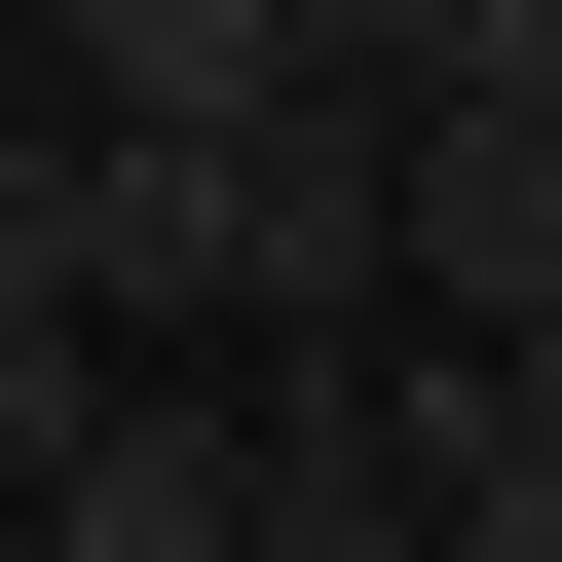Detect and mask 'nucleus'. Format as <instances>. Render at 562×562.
Segmentation results:
<instances>
[{
  "instance_id": "nucleus-1",
  "label": "nucleus",
  "mask_w": 562,
  "mask_h": 562,
  "mask_svg": "<svg viewBox=\"0 0 562 562\" xmlns=\"http://www.w3.org/2000/svg\"><path fill=\"white\" fill-rule=\"evenodd\" d=\"M450 487H487L450 338H375V375H262V562H450Z\"/></svg>"
},
{
  "instance_id": "nucleus-2",
  "label": "nucleus",
  "mask_w": 562,
  "mask_h": 562,
  "mask_svg": "<svg viewBox=\"0 0 562 562\" xmlns=\"http://www.w3.org/2000/svg\"><path fill=\"white\" fill-rule=\"evenodd\" d=\"M113 413L150 375H113V262H76V113H0V525H38Z\"/></svg>"
},
{
  "instance_id": "nucleus-3",
  "label": "nucleus",
  "mask_w": 562,
  "mask_h": 562,
  "mask_svg": "<svg viewBox=\"0 0 562 562\" xmlns=\"http://www.w3.org/2000/svg\"><path fill=\"white\" fill-rule=\"evenodd\" d=\"M450 413H487V450H562V301H525V338H450Z\"/></svg>"
},
{
  "instance_id": "nucleus-4",
  "label": "nucleus",
  "mask_w": 562,
  "mask_h": 562,
  "mask_svg": "<svg viewBox=\"0 0 562 562\" xmlns=\"http://www.w3.org/2000/svg\"><path fill=\"white\" fill-rule=\"evenodd\" d=\"M450 562H562V450H487V487H450Z\"/></svg>"
}]
</instances>
